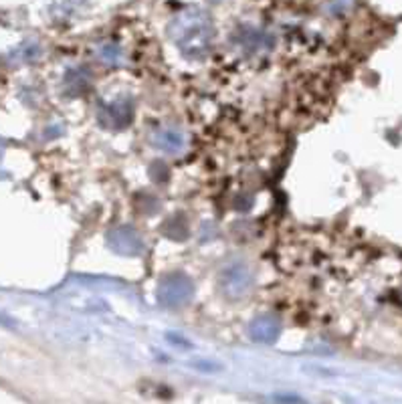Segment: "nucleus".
<instances>
[{
    "mask_svg": "<svg viewBox=\"0 0 402 404\" xmlns=\"http://www.w3.org/2000/svg\"><path fill=\"white\" fill-rule=\"evenodd\" d=\"M192 281L182 275V273H172V275H166L162 281H160V287H158V299L168 306V308H178V306H184L188 299L192 297Z\"/></svg>",
    "mask_w": 402,
    "mask_h": 404,
    "instance_id": "1",
    "label": "nucleus"
},
{
    "mask_svg": "<svg viewBox=\"0 0 402 404\" xmlns=\"http://www.w3.org/2000/svg\"><path fill=\"white\" fill-rule=\"evenodd\" d=\"M223 289L232 295V297H237V295H243V293H247L249 287L253 285V277H251V273L247 267H243V265H230L229 269L223 273Z\"/></svg>",
    "mask_w": 402,
    "mask_h": 404,
    "instance_id": "2",
    "label": "nucleus"
},
{
    "mask_svg": "<svg viewBox=\"0 0 402 404\" xmlns=\"http://www.w3.org/2000/svg\"><path fill=\"white\" fill-rule=\"evenodd\" d=\"M110 245H112V249L121 253V255H135L142 250V241L135 234L134 229H130V227H121V229L112 232Z\"/></svg>",
    "mask_w": 402,
    "mask_h": 404,
    "instance_id": "3",
    "label": "nucleus"
},
{
    "mask_svg": "<svg viewBox=\"0 0 402 404\" xmlns=\"http://www.w3.org/2000/svg\"><path fill=\"white\" fill-rule=\"evenodd\" d=\"M277 334H279V324L269 315L257 317L251 324V336L259 342H273L277 338Z\"/></svg>",
    "mask_w": 402,
    "mask_h": 404,
    "instance_id": "4",
    "label": "nucleus"
},
{
    "mask_svg": "<svg viewBox=\"0 0 402 404\" xmlns=\"http://www.w3.org/2000/svg\"><path fill=\"white\" fill-rule=\"evenodd\" d=\"M156 144H158L160 148L168 150V152H176V150L182 148V135L166 130V132H160V135L156 137Z\"/></svg>",
    "mask_w": 402,
    "mask_h": 404,
    "instance_id": "5",
    "label": "nucleus"
}]
</instances>
